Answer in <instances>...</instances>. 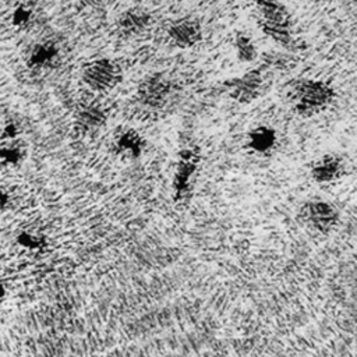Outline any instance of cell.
I'll use <instances>...</instances> for the list:
<instances>
[{"mask_svg": "<svg viewBox=\"0 0 357 357\" xmlns=\"http://www.w3.org/2000/svg\"><path fill=\"white\" fill-rule=\"evenodd\" d=\"M336 98V91L329 81L321 78H297L287 88V100L291 110L304 119L325 112Z\"/></svg>", "mask_w": 357, "mask_h": 357, "instance_id": "1", "label": "cell"}, {"mask_svg": "<svg viewBox=\"0 0 357 357\" xmlns=\"http://www.w3.org/2000/svg\"><path fill=\"white\" fill-rule=\"evenodd\" d=\"M255 11L261 32L280 46L293 42V18L280 0H255Z\"/></svg>", "mask_w": 357, "mask_h": 357, "instance_id": "2", "label": "cell"}, {"mask_svg": "<svg viewBox=\"0 0 357 357\" xmlns=\"http://www.w3.org/2000/svg\"><path fill=\"white\" fill-rule=\"evenodd\" d=\"M199 166L201 149L198 145H185L178 151L172 177V190L177 201L183 199L191 191Z\"/></svg>", "mask_w": 357, "mask_h": 357, "instance_id": "3", "label": "cell"}, {"mask_svg": "<svg viewBox=\"0 0 357 357\" xmlns=\"http://www.w3.org/2000/svg\"><path fill=\"white\" fill-rule=\"evenodd\" d=\"M121 78L120 66L106 57L91 60L82 70V81L93 92H109L120 84Z\"/></svg>", "mask_w": 357, "mask_h": 357, "instance_id": "4", "label": "cell"}, {"mask_svg": "<svg viewBox=\"0 0 357 357\" xmlns=\"http://www.w3.org/2000/svg\"><path fill=\"white\" fill-rule=\"evenodd\" d=\"M174 86L169 77L162 73L146 75L137 88L138 102L152 110L162 109L173 96Z\"/></svg>", "mask_w": 357, "mask_h": 357, "instance_id": "5", "label": "cell"}, {"mask_svg": "<svg viewBox=\"0 0 357 357\" xmlns=\"http://www.w3.org/2000/svg\"><path fill=\"white\" fill-rule=\"evenodd\" d=\"M226 92L229 96L240 103V105H250L255 102L264 88V74L261 68H250L241 75L231 77L223 82Z\"/></svg>", "mask_w": 357, "mask_h": 357, "instance_id": "6", "label": "cell"}, {"mask_svg": "<svg viewBox=\"0 0 357 357\" xmlns=\"http://www.w3.org/2000/svg\"><path fill=\"white\" fill-rule=\"evenodd\" d=\"M204 38V29L198 20L180 18L173 21L167 28L169 42L178 49H191Z\"/></svg>", "mask_w": 357, "mask_h": 357, "instance_id": "7", "label": "cell"}, {"mask_svg": "<svg viewBox=\"0 0 357 357\" xmlns=\"http://www.w3.org/2000/svg\"><path fill=\"white\" fill-rule=\"evenodd\" d=\"M344 162L335 153L319 156L310 169L311 178L318 184H332L344 174Z\"/></svg>", "mask_w": 357, "mask_h": 357, "instance_id": "8", "label": "cell"}, {"mask_svg": "<svg viewBox=\"0 0 357 357\" xmlns=\"http://www.w3.org/2000/svg\"><path fill=\"white\" fill-rule=\"evenodd\" d=\"M301 216L319 230L331 229L337 220V212L335 206L326 201L312 199L307 201L301 206Z\"/></svg>", "mask_w": 357, "mask_h": 357, "instance_id": "9", "label": "cell"}, {"mask_svg": "<svg viewBox=\"0 0 357 357\" xmlns=\"http://www.w3.org/2000/svg\"><path fill=\"white\" fill-rule=\"evenodd\" d=\"M107 113L105 107L95 102H86L77 107L74 113V124L78 131L89 134L95 132L106 124Z\"/></svg>", "mask_w": 357, "mask_h": 357, "instance_id": "10", "label": "cell"}, {"mask_svg": "<svg viewBox=\"0 0 357 357\" xmlns=\"http://www.w3.org/2000/svg\"><path fill=\"white\" fill-rule=\"evenodd\" d=\"M278 131L266 124H259L252 127L245 139L247 148L257 155H268L272 153L278 146Z\"/></svg>", "mask_w": 357, "mask_h": 357, "instance_id": "11", "label": "cell"}, {"mask_svg": "<svg viewBox=\"0 0 357 357\" xmlns=\"http://www.w3.org/2000/svg\"><path fill=\"white\" fill-rule=\"evenodd\" d=\"M152 17L144 8H128L119 15L117 29L123 36H137L148 29Z\"/></svg>", "mask_w": 357, "mask_h": 357, "instance_id": "12", "label": "cell"}, {"mask_svg": "<svg viewBox=\"0 0 357 357\" xmlns=\"http://www.w3.org/2000/svg\"><path fill=\"white\" fill-rule=\"evenodd\" d=\"M145 145V138L134 128H126L114 138L116 152L126 159H138L144 153Z\"/></svg>", "mask_w": 357, "mask_h": 357, "instance_id": "13", "label": "cell"}, {"mask_svg": "<svg viewBox=\"0 0 357 357\" xmlns=\"http://www.w3.org/2000/svg\"><path fill=\"white\" fill-rule=\"evenodd\" d=\"M59 47L53 42L36 43L28 54L26 64L33 70H43L53 67L59 60Z\"/></svg>", "mask_w": 357, "mask_h": 357, "instance_id": "14", "label": "cell"}, {"mask_svg": "<svg viewBox=\"0 0 357 357\" xmlns=\"http://www.w3.org/2000/svg\"><path fill=\"white\" fill-rule=\"evenodd\" d=\"M233 47H234L236 57L240 63L248 64V63L255 61L258 57V47H257L255 42L252 40V38L248 36L247 33L238 32L234 36Z\"/></svg>", "mask_w": 357, "mask_h": 357, "instance_id": "15", "label": "cell"}, {"mask_svg": "<svg viewBox=\"0 0 357 357\" xmlns=\"http://www.w3.org/2000/svg\"><path fill=\"white\" fill-rule=\"evenodd\" d=\"M32 21V10L25 4H17L11 11V24L13 26L22 29L28 26Z\"/></svg>", "mask_w": 357, "mask_h": 357, "instance_id": "16", "label": "cell"}, {"mask_svg": "<svg viewBox=\"0 0 357 357\" xmlns=\"http://www.w3.org/2000/svg\"><path fill=\"white\" fill-rule=\"evenodd\" d=\"M22 160V151L15 145H6L0 148V162L8 166H15Z\"/></svg>", "mask_w": 357, "mask_h": 357, "instance_id": "17", "label": "cell"}, {"mask_svg": "<svg viewBox=\"0 0 357 357\" xmlns=\"http://www.w3.org/2000/svg\"><path fill=\"white\" fill-rule=\"evenodd\" d=\"M18 243L25 248H39L43 244V238L39 234L31 231H22L18 234Z\"/></svg>", "mask_w": 357, "mask_h": 357, "instance_id": "18", "label": "cell"}, {"mask_svg": "<svg viewBox=\"0 0 357 357\" xmlns=\"http://www.w3.org/2000/svg\"><path fill=\"white\" fill-rule=\"evenodd\" d=\"M18 134H20V128H18V126H17L15 123H13V121L6 123L4 127H3V130H1V137H3L4 139H15V138L18 137Z\"/></svg>", "mask_w": 357, "mask_h": 357, "instance_id": "19", "label": "cell"}, {"mask_svg": "<svg viewBox=\"0 0 357 357\" xmlns=\"http://www.w3.org/2000/svg\"><path fill=\"white\" fill-rule=\"evenodd\" d=\"M78 1L84 8H95L103 3V0H78Z\"/></svg>", "mask_w": 357, "mask_h": 357, "instance_id": "20", "label": "cell"}, {"mask_svg": "<svg viewBox=\"0 0 357 357\" xmlns=\"http://www.w3.org/2000/svg\"><path fill=\"white\" fill-rule=\"evenodd\" d=\"M7 201H8V195H7L6 192L0 191V206L6 205V204H7Z\"/></svg>", "mask_w": 357, "mask_h": 357, "instance_id": "21", "label": "cell"}, {"mask_svg": "<svg viewBox=\"0 0 357 357\" xmlns=\"http://www.w3.org/2000/svg\"><path fill=\"white\" fill-rule=\"evenodd\" d=\"M4 291H6V290H4V287H3V284H0V298H1V297H3V294H4Z\"/></svg>", "mask_w": 357, "mask_h": 357, "instance_id": "22", "label": "cell"}]
</instances>
